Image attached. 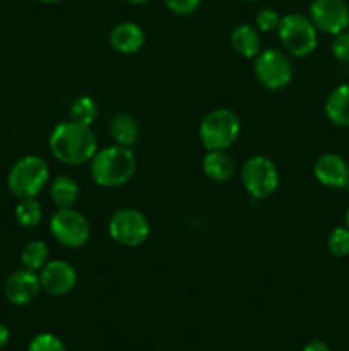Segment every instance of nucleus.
Here are the masks:
<instances>
[{"label":"nucleus","mask_w":349,"mask_h":351,"mask_svg":"<svg viewBox=\"0 0 349 351\" xmlns=\"http://www.w3.org/2000/svg\"><path fill=\"white\" fill-rule=\"evenodd\" d=\"M146 43V33L142 27L132 21L118 23L109 33V45L122 55L137 53Z\"/></svg>","instance_id":"14"},{"label":"nucleus","mask_w":349,"mask_h":351,"mask_svg":"<svg viewBox=\"0 0 349 351\" xmlns=\"http://www.w3.org/2000/svg\"><path fill=\"white\" fill-rule=\"evenodd\" d=\"M242 184L255 201L267 199L279 187V171L270 158L255 154L243 165Z\"/></svg>","instance_id":"7"},{"label":"nucleus","mask_w":349,"mask_h":351,"mask_svg":"<svg viewBox=\"0 0 349 351\" xmlns=\"http://www.w3.org/2000/svg\"><path fill=\"white\" fill-rule=\"evenodd\" d=\"M202 170L209 180L216 184H222L233 178L236 167L233 158L226 151H205L202 160Z\"/></svg>","instance_id":"15"},{"label":"nucleus","mask_w":349,"mask_h":351,"mask_svg":"<svg viewBox=\"0 0 349 351\" xmlns=\"http://www.w3.org/2000/svg\"><path fill=\"white\" fill-rule=\"evenodd\" d=\"M253 74L269 91H281L293 79V65L284 51L269 48L253 58Z\"/></svg>","instance_id":"9"},{"label":"nucleus","mask_w":349,"mask_h":351,"mask_svg":"<svg viewBox=\"0 0 349 351\" xmlns=\"http://www.w3.org/2000/svg\"><path fill=\"white\" fill-rule=\"evenodd\" d=\"M98 117V105L89 96H79L70 106V120L91 127Z\"/></svg>","instance_id":"22"},{"label":"nucleus","mask_w":349,"mask_h":351,"mask_svg":"<svg viewBox=\"0 0 349 351\" xmlns=\"http://www.w3.org/2000/svg\"><path fill=\"white\" fill-rule=\"evenodd\" d=\"M233 50L243 58H255L260 53V34L259 29L250 24H240L231 31L229 36Z\"/></svg>","instance_id":"17"},{"label":"nucleus","mask_w":349,"mask_h":351,"mask_svg":"<svg viewBox=\"0 0 349 351\" xmlns=\"http://www.w3.org/2000/svg\"><path fill=\"white\" fill-rule=\"evenodd\" d=\"M246 2H260V0H246Z\"/></svg>","instance_id":"33"},{"label":"nucleus","mask_w":349,"mask_h":351,"mask_svg":"<svg viewBox=\"0 0 349 351\" xmlns=\"http://www.w3.org/2000/svg\"><path fill=\"white\" fill-rule=\"evenodd\" d=\"M48 147L57 161L79 167L89 163L98 153V139L89 125L67 120L53 127L48 137Z\"/></svg>","instance_id":"1"},{"label":"nucleus","mask_w":349,"mask_h":351,"mask_svg":"<svg viewBox=\"0 0 349 351\" xmlns=\"http://www.w3.org/2000/svg\"><path fill=\"white\" fill-rule=\"evenodd\" d=\"M40 291V274L26 269V267L14 271L5 280V285H3L5 298L12 305H17V307H23V305H27L33 300H36Z\"/></svg>","instance_id":"11"},{"label":"nucleus","mask_w":349,"mask_h":351,"mask_svg":"<svg viewBox=\"0 0 349 351\" xmlns=\"http://www.w3.org/2000/svg\"><path fill=\"white\" fill-rule=\"evenodd\" d=\"M41 290L53 297H64L70 293L77 285V273L74 266L65 261H48L47 266L40 271Z\"/></svg>","instance_id":"12"},{"label":"nucleus","mask_w":349,"mask_h":351,"mask_svg":"<svg viewBox=\"0 0 349 351\" xmlns=\"http://www.w3.org/2000/svg\"><path fill=\"white\" fill-rule=\"evenodd\" d=\"M43 218V208L36 197L19 199V204L16 206V219L24 228H34L41 223Z\"/></svg>","instance_id":"21"},{"label":"nucleus","mask_w":349,"mask_h":351,"mask_svg":"<svg viewBox=\"0 0 349 351\" xmlns=\"http://www.w3.org/2000/svg\"><path fill=\"white\" fill-rule=\"evenodd\" d=\"M27 351H67L64 341L51 332H41L29 341Z\"/></svg>","instance_id":"24"},{"label":"nucleus","mask_w":349,"mask_h":351,"mask_svg":"<svg viewBox=\"0 0 349 351\" xmlns=\"http://www.w3.org/2000/svg\"><path fill=\"white\" fill-rule=\"evenodd\" d=\"M308 12L315 27L331 36L349 27V5L346 0H311Z\"/></svg>","instance_id":"10"},{"label":"nucleus","mask_w":349,"mask_h":351,"mask_svg":"<svg viewBox=\"0 0 349 351\" xmlns=\"http://www.w3.org/2000/svg\"><path fill=\"white\" fill-rule=\"evenodd\" d=\"M242 130L238 115L229 108H216L204 117L198 137L205 151H226L236 143Z\"/></svg>","instance_id":"5"},{"label":"nucleus","mask_w":349,"mask_h":351,"mask_svg":"<svg viewBox=\"0 0 349 351\" xmlns=\"http://www.w3.org/2000/svg\"><path fill=\"white\" fill-rule=\"evenodd\" d=\"M91 177L96 185L105 189L122 187L129 184L137 171V158L130 147L113 146L98 149L92 156Z\"/></svg>","instance_id":"2"},{"label":"nucleus","mask_w":349,"mask_h":351,"mask_svg":"<svg viewBox=\"0 0 349 351\" xmlns=\"http://www.w3.org/2000/svg\"><path fill=\"white\" fill-rule=\"evenodd\" d=\"M50 184V167L36 154L17 160L7 175V185L17 199L36 197Z\"/></svg>","instance_id":"3"},{"label":"nucleus","mask_w":349,"mask_h":351,"mask_svg":"<svg viewBox=\"0 0 349 351\" xmlns=\"http://www.w3.org/2000/svg\"><path fill=\"white\" fill-rule=\"evenodd\" d=\"M9 339H10L9 328H7L5 324H2V322H0V350H2L3 346L7 345V343H9Z\"/></svg>","instance_id":"29"},{"label":"nucleus","mask_w":349,"mask_h":351,"mask_svg":"<svg viewBox=\"0 0 349 351\" xmlns=\"http://www.w3.org/2000/svg\"><path fill=\"white\" fill-rule=\"evenodd\" d=\"M50 232L53 239L67 249H81L91 239L88 218L74 208H58L50 219Z\"/></svg>","instance_id":"8"},{"label":"nucleus","mask_w":349,"mask_h":351,"mask_svg":"<svg viewBox=\"0 0 349 351\" xmlns=\"http://www.w3.org/2000/svg\"><path fill=\"white\" fill-rule=\"evenodd\" d=\"M50 197L58 208H74L77 202L81 189L75 178L68 177V175H58L50 182Z\"/></svg>","instance_id":"19"},{"label":"nucleus","mask_w":349,"mask_h":351,"mask_svg":"<svg viewBox=\"0 0 349 351\" xmlns=\"http://www.w3.org/2000/svg\"><path fill=\"white\" fill-rule=\"evenodd\" d=\"M139 123L130 113H116L109 120V136L118 146L132 147L139 139Z\"/></svg>","instance_id":"18"},{"label":"nucleus","mask_w":349,"mask_h":351,"mask_svg":"<svg viewBox=\"0 0 349 351\" xmlns=\"http://www.w3.org/2000/svg\"><path fill=\"white\" fill-rule=\"evenodd\" d=\"M331 50L337 60L349 62V31H342L332 38Z\"/></svg>","instance_id":"26"},{"label":"nucleus","mask_w":349,"mask_h":351,"mask_svg":"<svg viewBox=\"0 0 349 351\" xmlns=\"http://www.w3.org/2000/svg\"><path fill=\"white\" fill-rule=\"evenodd\" d=\"M303 351H331V348H328L327 343L320 341V339H313V341L307 343Z\"/></svg>","instance_id":"28"},{"label":"nucleus","mask_w":349,"mask_h":351,"mask_svg":"<svg viewBox=\"0 0 349 351\" xmlns=\"http://www.w3.org/2000/svg\"><path fill=\"white\" fill-rule=\"evenodd\" d=\"M277 36L284 50L298 58L308 57L318 47V29L311 23L310 17L303 14L289 12L281 17Z\"/></svg>","instance_id":"4"},{"label":"nucleus","mask_w":349,"mask_h":351,"mask_svg":"<svg viewBox=\"0 0 349 351\" xmlns=\"http://www.w3.org/2000/svg\"><path fill=\"white\" fill-rule=\"evenodd\" d=\"M325 115L334 125L349 127V84H341L328 93Z\"/></svg>","instance_id":"16"},{"label":"nucleus","mask_w":349,"mask_h":351,"mask_svg":"<svg viewBox=\"0 0 349 351\" xmlns=\"http://www.w3.org/2000/svg\"><path fill=\"white\" fill-rule=\"evenodd\" d=\"M313 175L324 187L344 189L349 185V165L335 153H325L318 156L313 165Z\"/></svg>","instance_id":"13"},{"label":"nucleus","mask_w":349,"mask_h":351,"mask_svg":"<svg viewBox=\"0 0 349 351\" xmlns=\"http://www.w3.org/2000/svg\"><path fill=\"white\" fill-rule=\"evenodd\" d=\"M127 3H130V5H144V3L151 2V0H125Z\"/></svg>","instance_id":"30"},{"label":"nucleus","mask_w":349,"mask_h":351,"mask_svg":"<svg viewBox=\"0 0 349 351\" xmlns=\"http://www.w3.org/2000/svg\"><path fill=\"white\" fill-rule=\"evenodd\" d=\"M168 10L177 16H190L201 7L202 0H163Z\"/></svg>","instance_id":"27"},{"label":"nucleus","mask_w":349,"mask_h":351,"mask_svg":"<svg viewBox=\"0 0 349 351\" xmlns=\"http://www.w3.org/2000/svg\"><path fill=\"white\" fill-rule=\"evenodd\" d=\"M348 165H349V161H348Z\"/></svg>","instance_id":"34"},{"label":"nucleus","mask_w":349,"mask_h":351,"mask_svg":"<svg viewBox=\"0 0 349 351\" xmlns=\"http://www.w3.org/2000/svg\"><path fill=\"white\" fill-rule=\"evenodd\" d=\"M327 249L334 257L349 256V228L348 226H337L332 230L327 237Z\"/></svg>","instance_id":"23"},{"label":"nucleus","mask_w":349,"mask_h":351,"mask_svg":"<svg viewBox=\"0 0 349 351\" xmlns=\"http://www.w3.org/2000/svg\"><path fill=\"white\" fill-rule=\"evenodd\" d=\"M281 24V16L276 9H270V7H266V9H260L255 16V27L262 33H272V31H277Z\"/></svg>","instance_id":"25"},{"label":"nucleus","mask_w":349,"mask_h":351,"mask_svg":"<svg viewBox=\"0 0 349 351\" xmlns=\"http://www.w3.org/2000/svg\"><path fill=\"white\" fill-rule=\"evenodd\" d=\"M108 233L120 245L140 247L149 239L151 223L139 209L122 208L109 216Z\"/></svg>","instance_id":"6"},{"label":"nucleus","mask_w":349,"mask_h":351,"mask_svg":"<svg viewBox=\"0 0 349 351\" xmlns=\"http://www.w3.org/2000/svg\"><path fill=\"white\" fill-rule=\"evenodd\" d=\"M36 2H41V3H55V2H60V0H36Z\"/></svg>","instance_id":"31"},{"label":"nucleus","mask_w":349,"mask_h":351,"mask_svg":"<svg viewBox=\"0 0 349 351\" xmlns=\"http://www.w3.org/2000/svg\"><path fill=\"white\" fill-rule=\"evenodd\" d=\"M346 226L349 228V208H348V211H346Z\"/></svg>","instance_id":"32"},{"label":"nucleus","mask_w":349,"mask_h":351,"mask_svg":"<svg viewBox=\"0 0 349 351\" xmlns=\"http://www.w3.org/2000/svg\"><path fill=\"white\" fill-rule=\"evenodd\" d=\"M48 257H50V250H48L47 243L43 240H31L24 245L23 252H21V263L26 269L40 273L50 261Z\"/></svg>","instance_id":"20"}]
</instances>
